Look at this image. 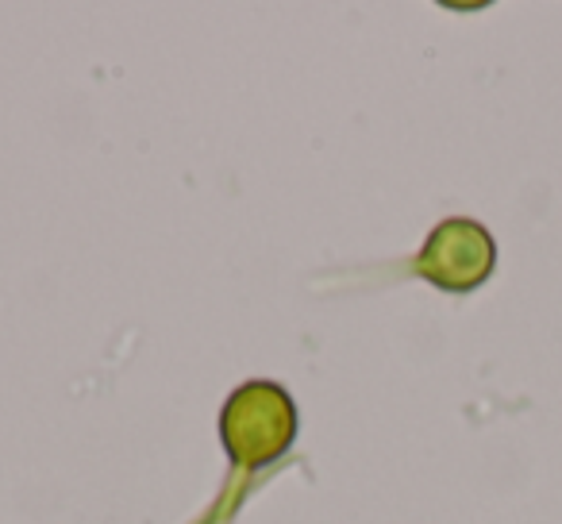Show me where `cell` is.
I'll use <instances>...</instances> for the list:
<instances>
[{"instance_id": "cell-1", "label": "cell", "mask_w": 562, "mask_h": 524, "mask_svg": "<svg viewBox=\"0 0 562 524\" xmlns=\"http://www.w3.org/2000/svg\"><path fill=\"white\" fill-rule=\"evenodd\" d=\"M220 439L239 470L281 459L297 439V405L278 382H243L220 409Z\"/></svg>"}, {"instance_id": "cell-2", "label": "cell", "mask_w": 562, "mask_h": 524, "mask_svg": "<svg viewBox=\"0 0 562 524\" xmlns=\"http://www.w3.org/2000/svg\"><path fill=\"white\" fill-rule=\"evenodd\" d=\"M416 275L447 293H470L493 275L497 267V243L477 220L451 216L431 227L416 255Z\"/></svg>"}]
</instances>
